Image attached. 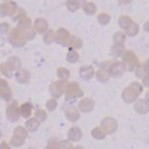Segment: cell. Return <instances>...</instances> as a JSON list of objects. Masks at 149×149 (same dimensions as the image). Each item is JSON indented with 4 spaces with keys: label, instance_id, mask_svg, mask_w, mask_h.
<instances>
[{
    "label": "cell",
    "instance_id": "obj_1",
    "mask_svg": "<svg viewBox=\"0 0 149 149\" xmlns=\"http://www.w3.org/2000/svg\"><path fill=\"white\" fill-rule=\"evenodd\" d=\"M0 149H9V146H8L7 143H5V142H2V143L0 144Z\"/></svg>",
    "mask_w": 149,
    "mask_h": 149
},
{
    "label": "cell",
    "instance_id": "obj_2",
    "mask_svg": "<svg viewBox=\"0 0 149 149\" xmlns=\"http://www.w3.org/2000/svg\"><path fill=\"white\" fill-rule=\"evenodd\" d=\"M12 144H14V146H20L21 142L17 141V139H13V140H12Z\"/></svg>",
    "mask_w": 149,
    "mask_h": 149
},
{
    "label": "cell",
    "instance_id": "obj_3",
    "mask_svg": "<svg viewBox=\"0 0 149 149\" xmlns=\"http://www.w3.org/2000/svg\"><path fill=\"white\" fill-rule=\"evenodd\" d=\"M0 137H1V133H0Z\"/></svg>",
    "mask_w": 149,
    "mask_h": 149
}]
</instances>
